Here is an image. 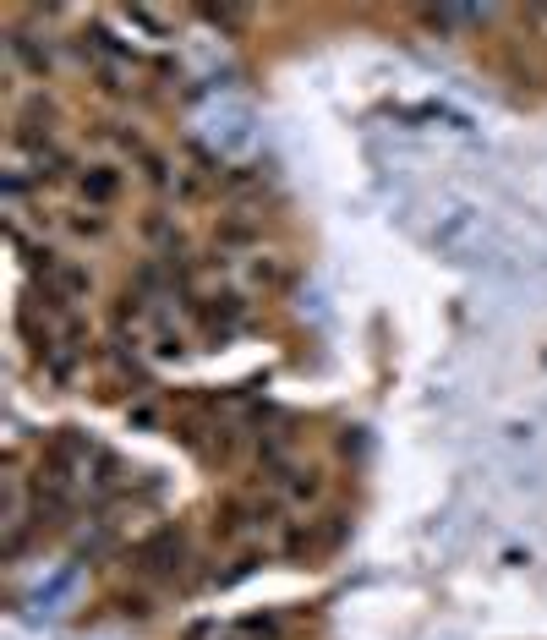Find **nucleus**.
Here are the masks:
<instances>
[{
	"label": "nucleus",
	"instance_id": "f03ea898",
	"mask_svg": "<svg viewBox=\"0 0 547 640\" xmlns=\"http://www.w3.org/2000/svg\"><path fill=\"white\" fill-rule=\"evenodd\" d=\"M83 192L93 197V203H110V197H115V170L110 165H93L83 176Z\"/></svg>",
	"mask_w": 547,
	"mask_h": 640
},
{
	"label": "nucleus",
	"instance_id": "f257e3e1",
	"mask_svg": "<svg viewBox=\"0 0 547 640\" xmlns=\"http://www.w3.org/2000/svg\"><path fill=\"white\" fill-rule=\"evenodd\" d=\"M433 241H438L444 252H455V258H471V252L487 241V219H482V208H471V203H449L444 214L433 219Z\"/></svg>",
	"mask_w": 547,
	"mask_h": 640
}]
</instances>
